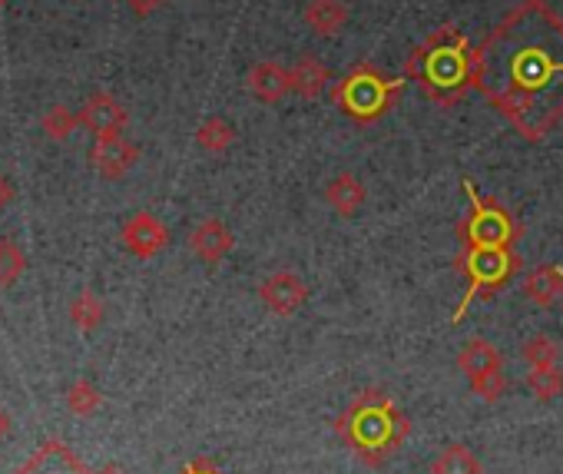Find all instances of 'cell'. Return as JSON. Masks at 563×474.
Returning a JSON list of instances; mask_svg holds the SVG:
<instances>
[{
  "instance_id": "1",
  "label": "cell",
  "mask_w": 563,
  "mask_h": 474,
  "mask_svg": "<svg viewBox=\"0 0 563 474\" xmlns=\"http://www.w3.org/2000/svg\"><path fill=\"white\" fill-rule=\"evenodd\" d=\"M474 87L530 143L563 120V21L543 0H523L484 37Z\"/></svg>"
},
{
  "instance_id": "2",
  "label": "cell",
  "mask_w": 563,
  "mask_h": 474,
  "mask_svg": "<svg viewBox=\"0 0 563 474\" xmlns=\"http://www.w3.org/2000/svg\"><path fill=\"white\" fill-rule=\"evenodd\" d=\"M405 77L438 106H454L474 87V50L454 24H444L408 57Z\"/></svg>"
},
{
  "instance_id": "3",
  "label": "cell",
  "mask_w": 563,
  "mask_h": 474,
  "mask_svg": "<svg viewBox=\"0 0 563 474\" xmlns=\"http://www.w3.org/2000/svg\"><path fill=\"white\" fill-rule=\"evenodd\" d=\"M405 90V80H395V77H385L379 74L371 64H358L351 74H345V80H338L335 87V106L354 120V123H374L382 120L395 97Z\"/></svg>"
},
{
  "instance_id": "4",
  "label": "cell",
  "mask_w": 563,
  "mask_h": 474,
  "mask_svg": "<svg viewBox=\"0 0 563 474\" xmlns=\"http://www.w3.org/2000/svg\"><path fill=\"white\" fill-rule=\"evenodd\" d=\"M461 269L468 272L471 289H468L464 302H461L458 312H454V323L464 319L468 305H471L477 295H484V298L494 295V289H500V285L514 275L517 256L510 252V246H468L464 256H461Z\"/></svg>"
},
{
  "instance_id": "5",
  "label": "cell",
  "mask_w": 563,
  "mask_h": 474,
  "mask_svg": "<svg viewBox=\"0 0 563 474\" xmlns=\"http://www.w3.org/2000/svg\"><path fill=\"white\" fill-rule=\"evenodd\" d=\"M468 187V200H471V213L461 223V239L468 246H510L517 239V223L510 219V213L484 196H477V190L471 183Z\"/></svg>"
},
{
  "instance_id": "6",
  "label": "cell",
  "mask_w": 563,
  "mask_h": 474,
  "mask_svg": "<svg viewBox=\"0 0 563 474\" xmlns=\"http://www.w3.org/2000/svg\"><path fill=\"white\" fill-rule=\"evenodd\" d=\"M139 160L136 143H130L123 133H110V136H97L90 146V163L100 177L106 180H120L126 177Z\"/></svg>"
},
{
  "instance_id": "7",
  "label": "cell",
  "mask_w": 563,
  "mask_h": 474,
  "mask_svg": "<svg viewBox=\"0 0 563 474\" xmlns=\"http://www.w3.org/2000/svg\"><path fill=\"white\" fill-rule=\"evenodd\" d=\"M120 239H123V246H126L136 259H153L156 252L166 249L169 233H166V226H162L153 213H136L133 219H126Z\"/></svg>"
},
{
  "instance_id": "8",
  "label": "cell",
  "mask_w": 563,
  "mask_h": 474,
  "mask_svg": "<svg viewBox=\"0 0 563 474\" xmlns=\"http://www.w3.org/2000/svg\"><path fill=\"white\" fill-rule=\"evenodd\" d=\"M80 126L90 129L93 136L123 133V126H126V106L113 93H93L83 103V110H80Z\"/></svg>"
},
{
  "instance_id": "9",
  "label": "cell",
  "mask_w": 563,
  "mask_h": 474,
  "mask_svg": "<svg viewBox=\"0 0 563 474\" xmlns=\"http://www.w3.org/2000/svg\"><path fill=\"white\" fill-rule=\"evenodd\" d=\"M259 295H262V302H266L269 312H275V315H292L295 308L305 305L308 289H305V282H302L299 275H292V272H275V275H269V279L262 282Z\"/></svg>"
},
{
  "instance_id": "10",
  "label": "cell",
  "mask_w": 563,
  "mask_h": 474,
  "mask_svg": "<svg viewBox=\"0 0 563 474\" xmlns=\"http://www.w3.org/2000/svg\"><path fill=\"white\" fill-rule=\"evenodd\" d=\"M190 249H193L203 262L216 266V262H223V259L229 256V249H233V233H229L219 219H206V223H200V226L193 229Z\"/></svg>"
},
{
  "instance_id": "11",
  "label": "cell",
  "mask_w": 563,
  "mask_h": 474,
  "mask_svg": "<svg viewBox=\"0 0 563 474\" xmlns=\"http://www.w3.org/2000/svg\"><path fill=\"white\" fill-rule=\"evenodd\" d=\"M392 428H395V418H392L389 405H374V408H364V411L354 415V435H358V441L364 448L385 444L389 435H392Z\"/></svg>"
},
{
  "instance_id": "12",
  "label": "cell",
  "mask_w": 563,
  "mask_h": 474,
  "mask_svg": "<svg viewBox=\"0 0 563 474\" xmlns=\"http://www.w3.org/2000/svg\"><path fill=\"white\" fill-rule=\"evenodd\" d=\"M523 295L533 305H553L563 295V269H556V266H537L523 279Z\"/></svg>"
},
{
  "instance_id": "13",
  "label": "cell",
  "mask_w": 563,
  "mask_h": 474,
  "mask_svg": "<svg viewBox=\"0 0 563 474\" xmlns=\"http://www.w3.org/2000/svg\"><path fill=\"white\" fill-rule=\"evenodd\" d=\"M249 87H252V93L262 100V103H275V100H282L285 97V90L292 87V74L289 70H282L279 64H259L252 74H249Z\"/></svg>"
},
{
  "instance_id": "14",
  "label": "cell",
  "mask_w": 563,
  "mask_h": 474,
  "mask_svg": "<svg viewBox=\"0 0 563 474\" xmlns=\"http://www.w3.org/2000/svg\"><path fill=\"white\" fill-rule=\"evenodd\" d=\"M305 21L315 34L322 37H331L345 27L348 21V8L341 4V0H312L308 11H305Z\"/></svg>"
},
{
  "instance_id": "15",
  "label": "cell",
  "mask_w": 563,
  "mask_h": 474,
  "mask_svg": "<svg viewBox=\"0 0 563 474\" xmlns=\"http://www.w3.org/2000/svg\"><path fill=\"white\" fill-rule=\"evenodd\" d=\"M325 196H328V203H331L341 216H354V213L361 210V203H364V187H361L354 177L341 173V177H335V180L328 183Z\"/></svg>"
},
{
  "instance_id": "16",
  "label": "cell",
  "mask_w": 563,
  "mask_h": 474,
  "mask_svg": "<svg viewBox=\"0 0 563 474\" xmlns=\"http://www.w3.org/2000/svg\"><path fill=\"white\" fill-rule=\"evenodd\" d=\"M458 365H461V372H464L468 379H477V375H484V372L500 369V356H497V349H494L491 342L474 339V342H468L464 352L458 356Z\"/></svg>"
},
{
  "instance_id": "17",
  "label": "cell",
  "mask_w": 563,
  "mask_h": 474,
  "mask_svg": "<svg viewBox=\"0 0 563 474\" xmlns=\"http://www.w3.org/2000/svg\"><path fill=\"white\" fill-rule=\"evenodd\" d=\"M325 80H328V67H325L322 60H315L312 54H305V57L295 64V70H292V87H295V93H302V97H308V100L322 93Z\"/></svg>"
},
{
  "instance_id": "18",
  "label": "cell",
  "mask_w": 563,
  "mask_h": 474,
  "mask_svg": "<svg viewBox=\"0 0 563 474\" xmlns=\"http://www.w3.org/2000/svg\"><path fill=\"white\" fill-rule=\"evenodd\" d=\"M70 319H74V326H77L80 332L100 329V323H103V302H100L90 289H83V292L70 302Z\"/></svg>"
},
{
  "instance_id": "19",
  "label": "cell",
  "mask_w": 563,
  "mask_h": 474,
  "mask_svg": "<svg viewBox=\"0 0 563 474\" xmlns=\"http://www.w3.org/2000/svg\"><path fill=\"white\" fill-rule=\"evenodd\" d=\"M431 471L435 474H481V464H477V458L464 444H448L438 454V461H435Z\"/></svg>"
},
{
  "instance_id": "20",
  "label": "cell",
  "mask_w": 563,
  "mask_h": 474,
  "mask_svg": "<svg viewBox=\"0 0 563 474\" xmlns=\"http://www.w3.org/2000/svg\"><path fill=\"white\" fill-rule=\"evenodd\" d=\"M27 272V256L18 242L0 239V289L18 285V279Z\"/></svg>"
},
{
  "instance_id": "21",
  "label": "cell",
  "mask_w": 563,
  "mask_h": 474,
  "mask_svg": "<svg viewBox=\"0 0 563 474\" xmlns=\"http://www.w3.org/2000/svg\"><path fill=\"white\" fill-rule=\"evenodd\" d=\"M100 402H103V395H100V388L90 379H80V382H74L67 388V408L74 415H80V418H90L100 408Z\"/></svg>"
},
{
  "instance_id": "22",
  "label": "cell",
  "mask_w": 563,
  "mask_h": 474,
  "mask_svg": "<svg viewBox=\"0 0 563 474\" xmlns=\"http://www.w3.org/2000/svg\"><path fill=\"white\" fill-rule=\"evenodd\" d=\"M527 388L540 398V402H550L563 392V372L556 365H547V369H530L527 372Z\"/></svg>"
},
{
  "instance_id": "23",
  "label": "cell",
  "mask_w": 563,
  "mask_h": 474,
  "mask_svg": "<svg viewBox=\"0 0 563 474\" xmlns=\"http://www.w3.org/2000/svg\"><path fill=\"white\" fill-rule=\"evenodd\" d=\"M41 126H44V133L50 136V139H67L70 133H77V126H80V113H74V110H67V106H50L47 113H44V120H41Z\"/></svg>"
},
{
  "instance_id": "24",
  "label": "cell",
  "mask_w": 563,
  "mask_h": 474,
  "mask_svg": "<svg viewBox=\"0 0 563 474\" xmlns=\"http://www.w3.org/2000/svg\"><path fill=\"white\" fill-rule=\"evenodd\" d=\"M233 126L223 120V116H213V120H206L203 126H200V133H196V139H200V146L203 149H210V153H223L229 143H233Z\"/></svg>"
},
{
  "instance_id": "25",
  "label": "cell",
  "mask_w": 563,
  "mask_h": 474,
  "mask_svg": "<svg viewBox=\"0 0 563 474\" xmlns=\"http://www.w3.org/2000/svg\"><path fill=\"white\" fill-rule=\"evenodd\" d=\"M523 362H527V369H547V365H556V342L550 339V336H533V339H527L523 342Z\"/></svg>"
},
{
  "instance_id": "26",
  "label": "cell",
  "mask_w": 563,
  "mask_h": 474,
  "mask_svg": "<svg viewBox=\"0 0 563 474\" xmlns=\"http://www.w3.org/2000/svg\"><path fill=\"white\" fill-rule=\"evenodd\" d=\"M471 388H474V395H477V398H484V402H497V398L507 392V375H504L500 369L484 372V375L471 379Z\"/></svg>"
},
{
  "instance_id": "27",
  "label": "cell",
  "mask_w": 563,
  "mask_h": 474,
  "mask_svg": "<svg viewBox=\"0 0 563 474\" xmlns=\"http://www.w3.org/2000/svg\"><path fill=\"white\" fill-rule=\"evenodd\" d=\"M126 4H130L139 18H146V14H153L156 8H162L166 0H126Z\"/></svg>"
},
{
  "instance_id": "28",
  "label": "cell",
  "mask_w": 563,
  "mask_h": 474,
  "mask_svg": "<svg viewBox=\"0 0 563 474\" xmlns=\"http://www.w3.org/2000/svg\"><path fill=\"white\" fill-rule=\"evenodd\" d=\"M14 200V187H11V180L0 173V213H4V206Z\"/></svg>"
},
{
  "instance_id": "29",
  "label": "cell",
  "mask_w": 563,
  "mask_h": 474,
  "mask_svg": "<svg viewBox=\"0 0 563 474\" xmlns=\"http://www.w3.org/2000/svg\"><path fill=\"white\" fill-rule=\"evenodd\" d=\"M8 431H11V415H8L4 408H0V441L8 438Z\"/></svg>"
},
{
  "instance_id": "30",
  "label": "cell",
  "mask_w": 563,
  "mask_h": 474,
  "mask_svg": "<svg viewBox=\"0 0 563 474\" xmlns=\"http://www.w3.org/2000/svg\"><path fill=\"white\" fill-rule=\"evenodd\" d=\"M21 474H41V461H37V458H34V461H27V467H24Z\"/></svg>"
},
{
  "instance_id": "31",
  "label": "cell",
  "mask_w": 563,
  "mask_h": 474,
  "mask_svg": "<svg viewBox=\"0 0 563 474\" xmlns=\"http://www.w3.org/2000/svg\"><path fill=\"white\" fill-rule=\"evenodd\" d=\"M100 474H123V471H116V467H103Z\"/></svg>"
},
{
  "instance_id": "32",
  "label": "cell",
  "mask_w": 563,
  "mask_h": 474,
  "mask_svg": "<svg viewBox=\"0 0 563 474\" xmlns=\"http://www.w3.org/2000/svg\"><path fill=\"white\" fill-rule=\"evenodd\" d=\"M4 4H11V0H0V8H4Z\"/></svg>"
},
{
  "instance_id": "33",
  "label": "cell",
  "mask_w": 563,
  "mask_h": 474,
  "mask_svg": "<svg viewBox=\"0 0 563 474\" xmlns=\"http://www.w3.org/2000/svg\"><path fill=\"white\" fill-rule=\"evenodd\" d=\"M185 474H196V471H185Z\"/></svg>"
}]
</instances>
